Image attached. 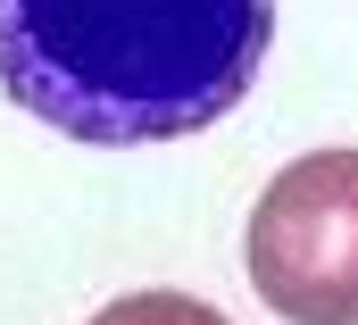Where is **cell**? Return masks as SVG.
<instances>
[{"label": "cell", "instance_id": "obj_1", "mask_svg": "<svg viewBox=\"0 0 358 325\" xmlns=\"http://www.w3.org/2000/svg\"><path fill=\"white\" fill-rule=\"evenodd\" d=\"M275 0H0V92L67 142H183L250 100Z\"/></svg>", "mask_w": 358, "mask_h": 325}, {"label": "cell", "instance_id": "obj_2", "mask_svg": "<svg viewBox=\"0 0 358 325\" xmlns=\"http://www.w3.org/2000/svg\"><path fill=\"white\" fill-rule=\"evenodd\" d=\"M250 284L292 325H358V151H308L250 209Z\"/></svg>", "mask_w": 358, "mask_h": 325}, {"label": "cell", "instance_id": "obj_3", "mask_svg": "<svg viewBox=\"0 0 358 325\" xmlns=\"http://www.w3.org/2000/svg\"><path fill=\"white\" fill-rule=\"evenodd\" d=\"M92 325H225V317L192 292H134V300H108Z\"/></svg>", "mask_w": 358, "mask_h": 325}]
</instances>
